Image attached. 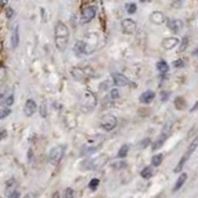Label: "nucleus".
<instances>
[{"label": "nucleus", "mask_w": 198, "mask_h": 198, "mask_svg": "<svg viewBox=\"0 0 198 198\" xmlns=\"http://www.w3.org/2000/svg\"><path fill=\"white\" fill-rule=\"evenodd\" d=\"M70 40V30L63 22H57L55 26V42L58 51L63 52L68 46Z\"/></svg>", "instance_id": "f257e3e1"}, {"label": "nucleus", "mask_w": 198, "mask_h": 198, "mask_svg": "<svg viewBox=\"0 0 198 198\" xmlns=\"http://www.w3.org/2000/svg\"><path fill=\"white\" fill-rule=\"evenodd\" d=\"M107 160H108V156L105 154L104 155H101L99 157L87 158V160H84L81 163V169L82 170H97L99 167H102L103 165L107 162Z\"/></svg>", "instance_id": "f03ea898"}, {"label": "nucleus", "mask_w": 198, "mask_h": 198, "mask_svg": "<svg viewBox=\"0 0 198 198\" xmlns=\"http://www.w3.org/2000/svg\"><path fill=\"white\" fill-rule=\"evenodd\" d=\"M197 146H198V138L197 139H194L192 143H191V145L188 146V150L185 152V155L181 157V160H180V162L177 163V166H176V169H175V172H178V171H181L182 170V167L185 166V163H186V161L187 160H189V157H191V155L196 151V149H197Z\"/></svg>", "instance_id": "7ed1b4c3"}, {"label": "nucleus", "mask_w": 198, "mask_h": 198, "mask_svg": "<svg viewBox=\"0 0 198 198\" xmlns=\"http://www.w3.org/2000/svg\"><path fill=\"white\" fill-rule=\"evenodd\" d=\"M97 15V6L88 4L87 6H84L82 9V15H81V22L82 24H87L90 22Z\"/></svg>", "instance_id": "20e7f679"}, {"label": "nucleus", "mask_w": 198, "mask_h": 198, "mask_svg": "<svg viewBox=\"0 0 198 198\" xmlns=\"http://www.w3.org/2000/svg\"><path fill=\"white\" fill-rule=\"evenodd\" d=\"M116 124H118V119L112 114H107L102 118L101 123H99V126L105 131H112L116 126Z\"/></svg>", "instance_id": "39448f33"}, {"label": "nucleus", "mask_w": 198, "mask_h": 198, "mask_svg": "<svg viewBox=\"0 0 198 198\" xmlns=\"http://www.w3.org/2000/svg\"><path fill=\"white\" fill-rule=\"evenodd\" d=\"M63 154H64V147L63 146H55L48 154V162L52 163V165L59 163L62 157H63Z\"/></svg>", "instance_id": "423d86ee"}, {"label": "nucleus", "mask_w": 198, "mask_h": 198, "mask_svg": "<svg viewBox=\"0 0 198 198\" xmlns=\"http://www.w3.org/2000/svg\"><path fill=\"white\" fill-rule=\"evenodd\" d=\"M121 29H123L124 34L133 35V34H135L136 30H138V24L133 19H123V21H121Z\"/></svg>", "instance_id": "0eeeda50"}, {"label": "nucleus", "mask_w": 198, "mask_h": 198, "mask_svg": "<svg viewBox=\"0 0 198 198\" xmlns=\"http://www.w3.org/2000/svg\"><path fill=\"white\" fill-rule=\"evenodd\" d=\"M101 144H102V141H97V143H94V140L92 139V140H90V144L88 143L87 145H84V146L82 147V150H81V156H86V155H90V154L95 152V151L98 150V147L101 146Z\"/></svg>", "instance_id": "6e6552de"}, {"label": "nucleus", "mask_w": 198, "mask_h": 198, "mask_svg": "<svg viewBox=\"0 0 198 198\" xmlns=\"http://www.w3.org/2000/svg\"><path fill=\"white\" fill-rule=\"evenodd\" d=\"M166 25L171 31L175 32V34H178L183 29V21L180 19H169L166 21Z\"/></svg>", "instance_id": "1a4fd4ad"}, {"label": "nucleus", "mask_w": 198, "mask_h": 198, "mask_svg": "<svg viewBox=\"0 0 198 198\" xmlns=\"http://www.w3.org/2000/svg\"><path fill=\"white\" fill-rule=\"evenodd\" d=\"M180 40L177 37H166V39H163L162 42H161V46L163 50H172L175 48L177 45H180Z\"/></svg>", "instance_id": "9d476101"}, {"label": "nucleus", "mask_w": 198, "mask_h": 198, "mask_svg": "<svg viewBox=\"0 0 198 198\" xmlns=\"http://www.w3.org/2000/svg\"><path fill=\"white\" fill-rule=\"evenodd\" d=\"M37 110V104L34 99H27L26 103H25V107H24V112H25V115L26 116H31L34 115V113Z\"/></svg>", "instance_id": "9b49d317"}, {"label": "nucleus", "mask_w": 198, "mask_h": 198, "mask_svg": "<svg viewBox=\"0 0 198 198\" xmlns=\"http://www.w3.org/2000/svg\"><path fill=\"white\" fill-rule=\"evenodd\" d=\"M113 82L115 83V86L118 87H125V86H129L131 84V82L123 74V73H113Z\"/></svg>", "instance_id": "f8f14e48"}, {"label": "nucleus", "mask_w": 198, "mask_h": 198, "mask_svg": "<svg viewBox=\"0 0 198 198\" xmlns=\"http://www.w3.org/2000/svg\"><path fill=\"white\" fill-rule=\"evenodd\" d=\"M165 20L166 19H165V15H163L162 11H154L150 15V21L155 25H161V24L165 22Z\"/></svg>", "instance_id": "ddd939ff"}, {"label": "nucleus", "mask_w": 198, "mask_h": 198, "mask_svg": "<svg viewBox=\"0 0 198 198\" xmlns=\"http://www.w3.org/2000/svg\"><path fill=\"white\" fill-rule=\"evenodd\" d=\"M20 41V36H19V25H14L13 27V32H11V37H10V44L13 48H16Z\"/></svg>", "instance_id": "4468645a"}, {"label": "nucleus", "mask_w": 198, "mask_h": 198, "mask_svg": "<svg viewBox=\"0 0 198 198\" xmlns=\"http://www.w3.org/2000/svg\"><path fill=\"white\" fill-rule=\"evenodd\" d=\"M155 99V92H152V90H146V92H144L141 95H140V98H139V101L143 103V104H150L152 101Z\"/></svg>", "instance_id": "2eb2a0df"}, {"label": "nucleus", "mask_w": 198, "mask_h": 198, "mask_svg": "<svg viewBox=\"0 0 198 198\" xmlns=\"http://www.w3.org/2000/svg\"><path fill=\"white\" fill-rule=\"evenodd\" d=\"M169 138V134L167 133H162L161 135H160V138H158V140H156L154 144H152V146H151V150L152 151H156V150H158L163 144H165V141H166V139Z\"/></svg>", "instance_id": "dca6fc26"}, {"label": "nucleus", "mask_w": 198, "mask_h": 198, "mask_svg": "<svg viewBox=\"0 0 198 198\" xmlns=\"http://www.w3.org/2000/svg\"><path fill=\"white\" fill-rule=\"evenodd\" d=\"M156 68H157V71H158V73H161V74H166V73L169 72V70H170L169 63L165 61V59H160V61L156 63Z\"/></svg>", "instance_id": "f3484780"}, {"label": "nucleus", "mask_w": 198, "mask_h": 198, "mask_svg": "<svg viewBox=\"0 0 198 198\" xmlns=\"http://www.w3.org/2000/svg\"><path fill=\"white\" fill-rule=\"evenodd\" d=\"M86 50H87V47H86V42L84 41H77L76 45H74V47H73V51H74V53L77 56L83 55V53H87Z\"/></svg>", "instance_id": "a211bd4d"}, {"label": "nucleus", "mask_w": 198, "mask_h": 198, "mask_svg": "<svg viewBox=\"0 0 198 198\" xmlns=\"http://www.w3.org/2000/svg\"><path fill=\"white\" fill-rule=\"evenodd\" d=\"M72 76L76 78V79H78V81H83V79H86V72H84V70H82V68H78V67H74L73 70H72Z\"/></svg>", "instance_id": "6ab92c4d"}, {"label": "nucleus", "mask_w": 198, "mask_h": 198, "mask_svg": "<svg viewBox=\"0 0 198 198\" xmlns=\"http://www.w3.org/2000/svg\"><path fill=\"white\" fill-rule=\"evenodd\" d=\"M186 180H187V173H182V175H180L178 180L176 181V183H175V186H173V192H177V191H178V189L185 185Z\"/></svg>", "instance_id": "aec40b11"}, {"label": "nucleus", "mask_w": 198, "mask_h": 198, "mask_svg": "<svg viewBox=\"0 0 198 198\" xmlns=\"http://www.w3.org/2000/svg\"><path fill=\"white\" fill-rule=\"evenodd\" d=\"M163 161V155L162 154H156L152 156L151 158V165H152V167H158L162 163Z\"/></svg>", "instance_id": "412c9836"}, {"label": "nucleus", "mask_w": 198, "mask_h": 198, "mask_svg": "<svg viewBox=\"0 0 198 198\" xmlns=\"http://www.w3.org/2000/svg\"><path fill=\"white\" fill-rule=\"evenodd\" d=\"M152 176H154V169H152V166H146V167H144V170L141 171V177L145 178V180H149V178H151Z\"/></svg>", "instance_id": "4be33fe9"}, {"label": "nucleus", "mask_w": 198, "mask_h": 198, "mask_svg": "<svg viewBox=\"0 0 198 198\" xmlns=\"http://www.w3.org/2000/svg\"><path fill=\"white\" fill-rule=\"evenodd\" d=\"M112 167L114 170H124V169L128 167V162L124 161V160H118V161H115V162L112 163Z\"/></svg>", "instance_id": "5701e85b"}, {"label": "nucleus", "mask_w": 198, "mask_h": 198, "mask_svg": "<svg viewBox=\"0 0 198 198\" xmlns=\"http://www.w3.org/2000/svg\"><path fill=\"white\" fill-rule=\"evenodd\" d=\"M14 99H15L14 94H13V93H10L6 98H4V99H3V105H4V107H6V108H10V107L14 104Z\"/></svg>", "instance_id": "b1692460"}, {"label": "nucleus", "mask_w": 198, "mask_h": 198, "mask_svg": "<svg viewBox=\"0 0 198 198\" xmlns=\"http://www.w3.org/2000/svg\"><path fill=\"white\" fill-rule=\"evenodd\" d=\"M129 150H130L129 145H123V146L119 149V151H118V157H119V158H124V157H126V156H128V154H129Z\"/></svg>", "instance_id": "393cba45"}, {"label": "nucleus", "mask_w": 198, "mask_h": 198, "mask_svg": "<svg viewBox=\"0 0 198 198\" xmlns=\"http://www.w3.org/2000/svg\"><path fill=\"white\" fill-rule=\"evenodd\" d=\"M125 9H126L128 14H135L138 8H136V4H134V3H128V4H125Z\"/></svg>", "instance_id": "a878e982"}, {"label": "nucleus", "mask_w": 198, "mask_h": 198, "mask_svg": "<svg viewBox=\"0 0 198 198\" xmlns=\"http://www.w3.org/2000/svg\"><path fill=\"white\" fill-rule=\"evenodd\" d=\"M188 44H189V39L187 36H185L182 40H181V44H180V52H183L187 50L188 47Z\"/></svg>", "instance_id": "bb28decb"}, {"label": "nucleus", "mask_w": 198, "mask_h": 198, "mask_svg": "<svg viewBox=\"0 0 198 198\" xmlns=\"http://www.w3.org/2000/svg\"><path fill=\"white\" fill-rule=\"evenodd\" d=\"M175 105H176V108H177V109L182 110V109L186 107V102H185V99H183L182 97L176 98V101H175Z\"/></svg>", "instance_id": "cd10ccee"}, {"label": "nucleus", "mask_w": 198, "mask_h": 198, "mask_svg": "<svg viewBox=\"0 0 198 198\" xmlns=\"http://www.w3.org/2000/svg\"><path fill=\"white\" fill-rule=\"evenodd\" d=\"M109 97L112 101H118V99L120 98V93H119V89L116 88H113L110 92H109Z\"/></svg>", "instance_id": "c85d7f7f"}, {"label": "nucleus", "mask_w": 198, "mask_h": 198, "mask_svg": "<svg viewBox=\"0 0 198 198\" xmlns=\"http://www.w3.org/2000/svg\"><path fill=\"white\" fill-rule=\"evenodd\" d=\"M99 183H101V181H99V178H92V180L89 181V185H88V187H89V188H90L92 191H95V189L98 188Z\"/></svg>", "instance_id": "c756f323"}, {"label": "nucleus", "mask_w": 198, "mask_h": 198, "mask_svg": "<svg viewBox=\"0 0 198 198\" xmlns=\"http://www.w3.org/2000/svg\"><path fill=\"white\" fill-rule=\"evenodd\" d=\"M150 144H151V140H150L149 138H146V139L141 140V141L138 144V147H139L140 150H144V149H146V147H147Z\"/></svg>", "instance_id": "7c9ffc66"}, {"label": "nucleus", "mask_w": 198, "mask_h": 198, "mask_svg": "<svg viewBox=\"0 0 198 198\" xmlns=\"http://www.w3.org/2000/svg\"><path fill=\"white\" fill-rule=\"evenodd\" d=\"M10 114H11V109L4 107V108L2 109V113H0V119H5V118H6L8 115H10Z\"/></svg>", "instance_id": "2f4dec72"}, {"label": "nucleus", "mask_w": 198, "mask_h": 198, "mask_svg": "<svg viewBox=\"0 0 198 198\" xmlns=\"http://www.w3.org/2000/svg\"><path fill=\"white\" fill-rule=\"evenodd\" d=\"M64 198H74V191L72 188H67L64 191Z\"/></svg>", "instance_id": "473e14b6"}, {"label": "nucleus", "mask_w": 198, "mask_h": 198, "mask_svg": "<svg viewBox=\"0 0 198 198\" xmlns=\"http://www.w3.org/2000/svg\"><path fill=\"white\" fill-rule=\"evenodd\" d=\"M183 66H185V63H183L182 59H177V61L173 62V67H176V68H182Z\"/></svg>", "instance_id": "72a5a7b5"}, {"label": "nucleus", "mask_w": 198, "mask_h": 198, "mask_svg": "<svg viewBox=\"0 0 198 198\" xmlns=\"http://www.w3.org/2000/svg\"><path fill=\"white\" fill-rule=\"evenodd\" d=\"M6 16H8L9 19H11V17L14 16V10H13L11 8H8V9H6Z\"/></svg>", "instance_id": "f704fd0d"}, {"label": "nucleus", "mask_w": 198, "mask_h": 198, "mask_svg": "<svg viewBox=\"0 0 198 198\" xmlns=\"http://www.w3.org/2000/svg\"><path fill=\"white\" fill-rule=\"evenodd\" d=\"M9 198H20V192L16 189L15 192H13V193L9 196Z\"/></svg>", "instance_id": "c9c22d12"}, {"label": "nucleus", "mask_w": 198, "mask_h": 198, "mask_svg": "<svg viewBox=\"0 0 198 198\" xmlns=\"http://www.w3.org/2000/svg\"><path fill=\"white\" fill-rule=\"evenodd\" d=\"M41 114H42V116H46V104H42L41 105Z\"/></svg>", "instance_id": "e433bc0d"}, {"label": "nucleus", "mask_w": 198, "mask_h": 198, "mask_svg": "<svg viewBox=\"0 0 198 198\" xmlns=\"http://www.w3.org/2000/svg\"><path fill=\"white\" fill-rule=\"evenodd\" d=\"M52 198H61V194H59V192H58V191L53 192V193H52Z\"/></svg>", "instance_id": "4c0bfd02"}, {"label": "nucleus", "mask_w": 198, "mask_h": 198, "mask_svg": "<svg viewBox=\"0 0 198 198\" xmlns=\"http://www.w3.org/2000/svg\"><path fill=\"white\" fill-rule=\"evenodd\" d=\"M196 110H198V102H196L194 105H193L192 109H191V112H196Z\"/></svg>", "instance_id": "58836bf2"}, {"label": "nucleus", "mask_w": 198, "mask_h": 198, "mask_svg": "<svg viewBox=\"0 0 198 198\" xmlns=\"http://www.w3.org/2000/svg\"><path fill=\"white\" fill-rule=\"evenodd\" d=\"M169 95H170V93H163V94H162V101H163V102H165V101H167L166 98H167Z\"/></svg>", "instance_id": "ea45409f"}, {"label": "nucleus", "mask_w": 198, "mask_h": 198, "mask_svg": "<svg viewBox=\"0 0 198 198\" xmlns=\"http://www.w3.org/2000/svg\"><path fill=\"white\" fill-rule=\"evenodd\" d=\"M24 198H35V194H34V193H27Z\"/></svg>", "instance_id": "a19ab883"}, {"label": "nucleus", "mask_w": 198, "mask_h": 198, "mask_svg": "<svg viewBox=\"0 0 198 198\" xmlns=\"http://www.w3.org/2000/svg\"><path fill=\"white\" fill-rule=\"evenodd\" d=\"M5 136H6V131L3 129V130H2V139L4 140V139H5Z\"/></svg>", "instance_id": "79ce46f5"}, {"label": "nucleus", "mask_w": 198, "mask_h": 198, "mask_svg": "<svg viewBox=\"0 0 198 198\" xmlns=\"http://www.w3.org/2000/svg\"><path fill=\"white\" fill-rule=\"evenodd\" d=\"M27 155H29V161H30V160H32V151H31V150L29 151V154H27Z\"/></svg>", "instance_id": "37998d69"}, {"label": "nucleus", "mask_w": 198, "mask_h": 198, "mask_svg": "<svg viewBox=\"0 0 198 198\" xmlns=\"http://www.w3.org/2000/svg\"><path fill=\"white\" fill-rule=\"evenodd\" d=\"M193 55H198V46H197V48L193 51Z\"/></svg>", "instance_id": "c03bdc74"}]
</instances>
